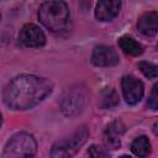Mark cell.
<instances>
[{"instance_id": "cell-16", "label": "cell", "mask_w": 158, "mask_h": 158, "mask_svg": "<svg viewBox=\"0 0 158 158\" xmlns=\"http://www.w3.org/2000/svg\"><path fill=\"white\" fill-rule=\"evenodd\" d=\"M89 156L91 157H109V151H106V148H102L100 146H96V144H93L89 151H88Z\"/></svg>"}, {"instance_id": "cell-13", "label": "cell", "mask_w": 158, "mask_h": 158, "mask_svg": "<svg viewBox=\"0 0 158 158\" xmlns=\"http://www.w3.org/2000/svg\"><path fill=\"white\" fill-rule=\"evenodd\" d=\"M131 151L137 157H147L151 153V142L146 136L137 137L131 143Z\"/></svg>"}, {"instance_id": "cell-14", "label": "cell", "mask_w": 158, "mask_h": 158, "mask_svg": "<svg viewBox=\"0 0 158 158\" xmlns=\"http://www.w3.org/2000/svg\"><path fill=\"white\" fill-rule=\"evenodd\" d=\"M118 104V95L114 89H106L101 94V100H100V107L101 109H111L115 107Z\"/></svg>"}, {"instance_id": "cell-18", "label": "cell", "mask_w": 158, "mask_h": 158, "mask_svg": "<svg viewBox=\"0 0 158 158\" xmlns=\"http://www.w3.org/2000/svg\"><path fill=\"white\" fill-rule=\"evenodd\" d=\"M1 123H2V115H1V112H0V126H1Z\"/></svg>"}, {"instance_id": "cell-1", "label": "cell", "mask_w": 158, "mask_h": 158, "mask_svg": "<svg viewBox=\"0 0 158 158\" xmlns=\"http://www.w3.org/2000/svg\"><path fill=\"white\" fill-rule=\"evenodd\" d=\"M53 84L46 79L31 74H22L14 78L2 91V100L6 106L14 110H27L40 104L51 94Z\"/></svg>"}, {"instance_id": "cell-2", "label": "cell", "mask_w": 158, "mask_h": 158, "mask_svg": "<svg viewBox=\"0 0 158 158\" xmlns=\"http://www.w3.org/2000/svg\"><path fill=\"white\" fill-rule=\"evenodd\" d=\"M41 23L51 32L62 33L68 30L70 15L68 5L62 0H49L41 5L38 10Z\"/></svg>"}, {"instance_id": "cell-11", "label": "cell", "mask_w": 158, "mask_h": 158, "mask_svg": "<svg viewBox=\"0 0 158 158\" xmlns=\"http://www.w3.org/2000/svg\"><path fill=\"white\" fill-rule=\"evenodd\" d=\"M137 27L142 35H144L147 37L154 36L157 33V30H158V15H157V12L151 11V12L143 14L137 22Z\"/></svg>"}, {"instance_id": "cell-10", "label": "cell", "mask_w": 158, "mask_h": 158, "mask_svg": "<svg viewBox=\"0 0 158 158\" xmlns=\"http://www.w3.org/2000/svg\"><path fill=\"white\" fill-rule=\"evenodd\" d=\"M123 132H125V126L121 121L117 120V121L111 122L104 132V142L106 147L111 149H117L121 146L120 137L122 136Z\"/></svg>"}, {"instance_id": "cell-4", "label": "cell", "mask_w": 158, "mask_h": 158, "mask_svg": "<svg viewBox=\"0 0 158 158\" xmlns=\"http://www.w3.org/2000/svg\"><path fill=\"white\" fill-rule=\"evenodd\" d=\"M88 136H89V131H88L86 126H81L70 137L57 142L51 151V156L52 157H72V156H74L78 152V149L85 143Z\"/></svg>"}, {"instance_id": "cell-5", "label": "cell", "mask_w": 158, "mask_h": 158, "mask_svg": "<svg viewBox=\"0 0 158 158\" xmlns=\"http://www.w3.org/2000/svg\"><path fill=\"white\" fill-rule=\"evenodd\" d=\"M86 98V93H85V88L81 85H75L72 86L70 89H68V91L65 93L60 107L62 111L65 116L73 117L79 115L85 105V99Z\"/></svg>"}, {"instance_id": "cell-19", "label": "cell", "mask_w": 158, "mask_h": 158, "mask_svg": "<svg viewBox=\"0 0 158 158\" xmlns=\"http://www.w3.org/2000/svg\"><path fill=\"white\" fill-rule=\"evenodd\" d=\"M0 20H1V15H0Z\"/></svg>"}, {"instance_id": "cell-9", "label": "cell", "mask_w": 158, "mask_h": 158, "mask_svg": "<svg viewBox=\"0 0 158 158\" xmlns=\"http://www.w3.org/2000/svg\"><path fill=\"white\" fill-rule=\"evenodd\" d=\"M120 0H99L95 7V16L99 21H111L120 11Z\"/></svg>"}, {"instance_id": "cell-8", "label": "cell", "mask_w": 158, "mask_h": 158, "mask_svg": "<svg viewBox=\"0 0 158 158\" xmlns=\"http://www.w3.org/2000/svg\"><path fill=\"white\" fill-rule=\"evenodd\" d=\"M91 62L98 67H114L118 63V54L111 46H96L91 54Z\"/></svg>"}, {"instance_id": "cell-17", "label": "cell", "mask_w": 158, "mask_h": 158, "mask_svg": "<svg viewBox=\"0 0 158 158\" xmlns=\"http://www.w3.org/2000/svg\"><path fill=\"white\" fill-rule=\"evenodd\" d=\"M157 88H158V85L156 84V85L153 86L152 93H151V96H149V99H148V105H149V107H151L152 110H157V107H158V95H157Z\"/></svg>"}, {"instance_id": "cell-3", "label": "cell", "mask_w": 158, "mask_h": 158, "mask_svg": "<svg viewBox=\"0 0 158 158\" xmlns=\"http://www.w3.org/2000/svg\"><path fill=\"white\" fill-rule=\"evenodd\" d=\"M37 152V142L35 137L26 132L15 133L6 143L2 157L17 158V157H33Z\"/></svg>"}, {"instance_id": "cell-7", "label": "cell", "mask_w": 158, "mask_h": 158, "mask_svg": "<svg viewBox=\"0 0 158 158\" xmlns=\"http://www.w3.org/2000/svg\"><path fill=\"white\" fill-rule=\"evenodd\" d=\"M19 40L20 42L26 46V47H42L46 43V36L44 33L40 30L38 26L33 25V23H26L19 35Z\"/></svg>"}, {"instance_id": "cell-12", "label": "cell", "mask_w": 158, "mask_h": 158, "mask_svg": "<svg viewBox=\"0 0 158 158\" xmlns=\"http://www.w3.org/2000/svg\"><path fill=\"white\" fill-rule=\"evenodd\" d=\"M118 46L120 48L131 56H139L143 53V47L141 43H138L136 40H133L130 36H122L118 38Z\"/></svg>"}, {"instance_id": "cell-15", "label": "cell", "mask_w": 158, "mask_h": 158, "mask_svg": "<svg viewBox=\"0 0 158 158\" xmlns=\"http://www.w3.org/2000/svg\"><path fill=\"white\" fill-rule=\"evenodd\" d=\"M138 69L148 79H154L158 75V68H157V65L153 64V63H149V62H139L138 63Z\"/></svg>"}, {"instance_id": "cell-6", "label": "cell", "mask_w": 158, "mask_h": 158, "mask_svg": "<svg viewBox=\"0 0 158 158\" xmlns=\"http://www.w3.org/2000/svg\"><path fill=\"white\" fill-rule=\"evenodd\" d=\"M121 88H122L123 98L127 104L136 105L137 102L141 101L144 89L139 79H137L133 75H125L121 80Z\"/></svg>"}]
</instances>
